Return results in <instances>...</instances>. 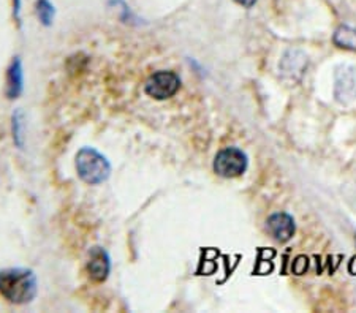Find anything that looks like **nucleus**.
I'll list each match as a JSON object with an SVG mask.
<instances>
[{
	"label": "nucleus",
	"instance_id": "f257e3e1",
	"mask_svg": "<svg viewBox=\"0 0 356 313\" xmlns=\"http://www.w3.org/2000/svg\"><path fill=\"white\" fill-rule=\"evenodd\" d=\"M37 291V277L31 269L10 267V269L0 271V296L10 304L24 305L32 303Z\"/></svg>",
	"mask_w": 356,
	"mask_h": 313
},
{
	"label": "nucleus",
	"instance_id": "f03ea898",
	"mask_svg": "<svg viewBox=\"0 0 356 313\" xmlns=\"http://www.w3.org/2000/svg\"><path fill=\"white\" fill-rule=\"evenodd\" d=\"M74 167H76L79 179L89 185L103 184L111 174V163L94 147H83L76 153Z\"/></svg>",
	"mask_w": 356,
	"mask_h": 313
},
{
	"label": "nucleus",
	"instance_id": "7ed1b4c3",
	"mask_svg": "<svg viewBox=\"0 0 356 313\" xmlns=\"http://www.w3.org/2000/svg\"><path fill=\"white\" fill-rule=\"evenodd\" d=\"M247 164H249L247 155L238 147H225L214 158V171L225 179L239 178L245 173Z\"/></svg>",
	"mask_w": 356,
	"mask_h": 313
},
{
	"label": "nucleus",
	"instance_id": "20e7f679",
	"mask_svg": "<svg viewBox=\"0 0 356 313\" xmlns=\"http://www.w3.org/2000/svg\"><path fill=\"white\" fill-rule=\"evenodd\" d=\"M181 89V78L175 71H157L149 76L145 84V92L154 100H166L176 95Z\"/></svg>",
	"mask_w": 356,
	"mask_h": 313
},
{
	"label": "nucleus",
	"instance_id": "39448f33",
	"mask_svg": "<svg viewBox=\"0 0 356 313\" xmlns=\"http://www.w3.org/2000/svg\"><path fill=\"white\" fill-rule=\"evenodd\" d=\"M111 258L105 248L92 247L88 260V274L92 282L103 283L110 277Z\"/></svg>",
	"mask_w": 356,
	"mask_h": 313
},
{
	"label": "nucleus",
	"instance_id": "423d86ee",
	"mask_svg": "<svg viewBox=\"0 0 356 313\" xmlns=\"http://www.w3.org/2000/svg\"><path fill=\"white\" fill-rule=\"evenodd\" d=\"M334 95L341 103H350L356 99V68L341 67L336 73Z\"/></svg>",
	"mask_w": 356,
	"mask_h": 313
},
{
	"label": "nucleus",
	"instance_id": "0eeeda50",
	"mask_svg": "<svg viewBox=\"0 0 356 313\" xmlns=\"http://www.w3.org/2000/svg\"><path fill=\"white\" fill-rule=\"evenodd\" d=\"M279 68L285 78L298 81V79L302 78L307 68V56L300 49L286 51L282 60H280Z\"/></svg>",
	"mask_w": 356,
	"mask_h": 313
},
{
	"label": "nucleus",
	"instance_id": "6e6552de",
	"mask_svg": "<svg viewBox=\"0 0 356 313\" xmlns=\"http://www.w3.org/2000/svg\"><path fill=\"white\" fill-rule=\"evenodd\" d=\"M24 92V68H22L21 57H15L7 68L5 76V95L8 100L19 99Z\"/></svg>",
	"mask_w": 356,
	"mask_h": 313
},
{
	"label": "nucleus",
	"instance_id": "1a4fd4ad",
	"mask_svg": "<svg viewBox=\"0 0 356 313\" xmlns=\"http://www.w3.org/2000/svg\"><path fill=\"white\" fill-rule=\"evenodd\" d=\"M266 230L275 241L286 242L295 235V220L291 215L284 212L273 214L266 221Z\"/></svg>",
	"mask_w": 356,
	"mask_h": 313
},
{
	"label": "nucleus",
	"instance_id": "9d476101",
	"mask_svg": "<svg viewBox=\"0 0 356 313\" xmlns=\"http://www.w3.org/2000/svg\"><path fill=\"white\" fill-rule=\"evenodd\" d=\"M332 42H334L336 46L342 48V49L356 51V27L341 26L334 32Z\"/></svg>",
	"mask_w": 356,
	"mask_h": 313
},
{
	"label": "nucleus",
	"instance_id": "9b49d317",
	"mask_svg": "<svg viewBox=\"0 0 356 313\" xmlns=\"http://www.w3.org/2000/svg\"><path fill=\"white\" fill-rule=\"evenodd\" d=\"M24 128H26V122H24V112L21 110H16L11 116V135H13V141L15 144L22 149L24 147Z\"/></svg>",
	"mask_w": 356,
	"mask_h": 313
},
{
	"label": "nucleus",
	"instance_id": "f8f14e48",
	"mask_svg": "<svg viewBox=\"0 0 356 313\" xmlns=\"http://www.w3.org/2000/svg\"><path fill=\"white\" fill-rule=\"evenodd\" d=\"M35 15L38 21L42 22L43 26L49 27L53 24L54 16H56V8L54 5L49 2V0H37L35 3Z\"/></svg>",
	"mask_w": 356,
	"mask_h": 313
},
{
	"label": "nucleus",
	"instance_id": "ddd939ff",
	"mask_svg": "<svg viewBox=\"0 0 356 313\" xmlns=\"http://www.w3.org/2000/svg\"><path fill=\"white\" fill-rule=\"evenodd\" d=\"M13 13L16 21L21 24V0H13Z\"/></svg>",
	"mask_w": 356,
	"mask_h": 313
},
{
	"label": "nucleus",
	"instance_id": "4468645a",
	"mask_svg": "<svg viewBox=\"0 0 356 313\" xmlns=\"http://www.w3.org/2000/svg\"><path fill=\"white\" fill-rule=\"evenodd\" d=\"M234 2L243 5V7H245V8H252L257 3V0H234Z\"/></svg>",
	"mask_w": 356,
	"mask_h": 313
}]
</instances>
